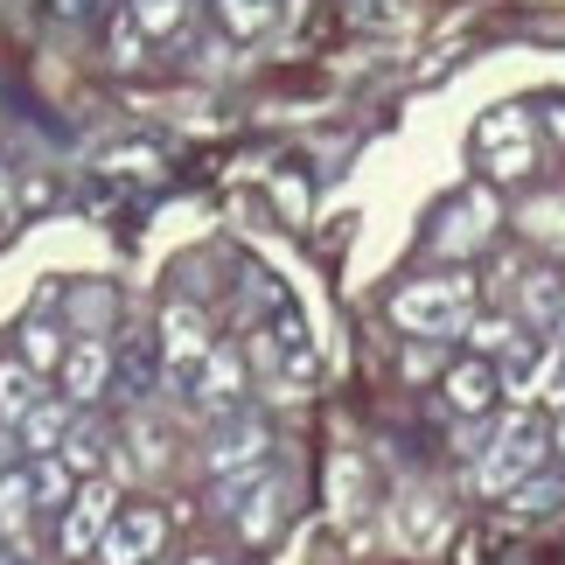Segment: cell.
<instances>
[{
	"instance_id": "31",
	"label": "cell",
	"mask_w": 565,
	"mask_h": 565,
	"mask_svg": "<svg viewBox=\"0 0 565 565\" xmlns=\"http://www.w3.org/2000/svg\"><path fill=\"white\" fill-rule=\"evenodd\" d=\"M0 565H14V558H0Z\"/></svg>"
},
{
	"instance_id": "27",
	"label": "cell",
	"mask_w": 565,
	"mask_h": 565,
	"mask_svg": "<svg viewBox=\"0 0 565 565\" xmlns=\"http://www.w3.org/2000/svg\"><path fill=\"white\" fill-rule=\"evenodd\" d=\"M510 495H516V510H552V495H558V482H537V475H531V482H516Z\"/></svg>"
},
{
	"instance_id": "25",
	"label": "cell",
	"mask_w": 565,
	"mask_h": 565,
	"mask_svg": "<svg viewBox=\"0 0 565 565\" xmlns=\"http://www.w3.org/2000/svg\"><path fill=\"white\" fill-rule=\"evenodd\" d=\"M113 63H119V71L147 63V35L134 29V14H119V21H113Z\"/></svg>"
},
{
	"instance_id": "4",
	"label": "cell",
	"mask_w": 565,
	"mask_h": 565,
	"mask_svg": "<svg viewBox=\"0 0 565 565\" xmlns=\"http://www.w3.org/2000/svg\"><path fill=\"white\" fill-rule=\"evenodd\" d=\"M175 391H182L189 419H231V412H245V356H237L231 342H210V356L195 363Z\"/></svg>"
},
{
	"instance_id": "9",
	"label": "cell",
	"mask_w": 565,
	"mask_h": 565,
	"mask_svg": "<svg viewBox=\"0 0 565 565\" xmlns=\"http://www.w3.org/2000/svg\"><path fill=\"white\" fill-rule=\"evenodd\" d=\"M161 537H168L161 510L134 503V510H119L113 524H105V537H98V565H154V558H161Z\"/></svg>"
},
{
	"instance_id": "15",
	"label": "cell",
	"mask_w": 565,
	"mask_h": 565,
	"mask_svg": "<svg viewBox=\"0 0 565 565\" xmlns=\"http://www.w3.org/2000/svg\"><path fill=\"white\" fill-rule=\"evenodd\" d=\"M71 405H50V398H42L35 412H29V419H21L14 433H21V454H63V440H71Z\"/></svg>"
},
{
	"instance_id": "28",
	"label": "cell",
	"mask_w": 565,
	"mask_h": 565,
	"mask_svg": "<svg viewBox=\"0 0 565 565\" xmlns=\"http://www.w3.org/2000/svg\"><path fill=\"white\" fill-rule=\"evenodd\" d=\"M8 468H21V433L0 419V475H8Z\"/></svg>"
},
{
	"instance_id": "18",
	"label": "cell",
	"mask_w": 565,
	"mask_h": 565,
	"mask_svg": "<svg viewBox=\"0 0 565 565\" xmlns=\"http://www.w3.org/2000/svg\"><path fill=\"white\" fill-rule=\"evenodd\" d=\"M524 315H531L545 335H558V321H565V279H558V273H531V279H524Z\"/></svg>"
},
{
	"instance_id": "32",
	"label": "cell",
	"mask_w": 565,
	"mask_h": 565,
	"mask_svg": "<svg viewBox=\"0 0 565 565\" xmlns=\"http://www.w3.org/2000/svg\"><path fill=\"white\" fill-rule=\"evenodd\" d=\"M203 565H210V558H203Z\"/></svg>"
},
{
	"instance_id": "17",
	"label": "cell",
	"mask_w": 565,
	"mask_h": 565,
	"mask_svg": "<svg viewBox=\"0 0 565 565\" xmlns=\"http://www.w3.org/2000/svg\"><path fill=\"white\" fill-rule=\"evenodd\" d=\"M29 516H35V489H29V468H8L0 475V531L14 537H29Z\"/></svg>"
},
{
	"instance_id": "11",
	"label": "cell",
	"mask_w": 565,
	"mask_h": 565,
	"mask_svg": "<svg viewBox=\"0 0 565 565\" xmlns=\"http://www.w3.org/2000/svg\"><path fill=\"white\" fill-rule=\"evenodd\" d=\"M489 231H495V195L489 189H468V195H454L447 216H440V231H433V245H440L447 258H461L475 245H489Z\"/></svg>"
},
{
	"instance_id": "7",
	"label": "cell",
	"mask_w": 565,
	"mask_h": 565,
	"mask_svg": "<svg viewBox=\"0 0 565 565\" xmlns=\"http://www.w3.org/2000/svg\"><path fill=\"white\" fill-rule=\"evenodd\" d=\"M113 516H119V495H113V482H84V489L71 495V503L56 510V552H63V558H92Z\"/></svg>"
},
{
	"instance_id": "12",
	"label": "cell",
	"mask_w": 565,
	"mask_h": 565,
	"mask_svg": "<svg viewBox=\"0 0 565 565\" xmlns=\"http://www.w3.org/2000/svg\"><path fill=\"white\" fill-rule=\"evenodd\" d=\"M56 371H63V391H71L77 405H92V398H105V384H113V350H105V335H77Z\"/></svg>"
},
{
	"instance_id": "30",
	"label": "cell",
	"mask_w": 565,
	"mask_h": 565,
	"mask_svg": "<svg viewBox=\"0 0 565 565\" xmlns=\"http://www.w3.org/2000/svg\"><path fill=\"white\" fill-rule=\"evenodd\" d=\"M552 447H558V454H565V426H558V440H552Z\"/></svg>"
},
{
	"instance_id": "23",
	"label": "cell",
	"mask_w": 565,
	"mask_h": 565,
	"mask_svg": "<svg viewBox=\"0 0 565 565\" xmlns=\"http://www.w3.org/2000/svg\"><path fill=\"white\" fill-rule=\"evenodd\" d=\"M524 231H531V237H552V245H558V237H565V195H537V203L524 210Z\"/></svg>"
},
{
	"instance_id": "29",
	"label": "cell",
	"mask_w": 565,
	"mask_h": 565,
	"mask_svg": "<svg viewBox=\"0 0 565 565\" xmlns=\"http://www.w3.org/2000/svg\"><path fill=\"white\" fill-rule=\"evenodd\" d=\"M552 134H558V140H565V98H558V105H552Z\"/></svg>"
},
{
	"instance_id": "14",
	"label": "cell",
	"mask_w": 565,
	"mask_h": 565,
	"mask_svg": "<svg viewBox=\"0 0 565 565\" xmlns=\"http://www.w3.org/2000/svg\"><path fill=\"white\" fill-rule=\"evenodd\" d=\"M495 391H503V377H495L489 363H461V371H447V405L461 412V419H482V412L495 405Z\"/></svg>"
},
{
	"instance_id": "16",
	"label": "cell",
	"mask_w": 565,
	"mask_h": 565,
	"mask_svg": "<svg viewBox=\"0 0 565 565\" xmlns=\"http://www.w3.org/2000/svg\"><path fill=\"white\" fill-rule=\"evenodd\" d=\"M42 405V371L35 363H0V419L21 426Z\"/></svg>"
},
{
	"instance_id": "2",
	"label": "cell",
	"mask_w": 565,
	"mask_h": 565,
	"mask_svg": "<svg viewBox=\"0 0 565 565\" xmlns=\"http://www.w3.org/2000/svg\"><path fill=\"white\" fill-rule=\"evenodd\" d=\"M391 321H398L405 335H461L475 321V279H412V287H398V300H391Z\"/></svg>"
},
{
	"instance_id": "5",
	"label": "cell",
	"mask_w": 565,
	"mask_h": 565,
	"mask_svg": "<svg viewBox=\"0 0 565 565\" xmlns=\"http://www.w3.org/2000/svg\"><path fill=\"white\" fill-rule=\"evenodd\" d=\"M475 154H482V168L495 182H524L537 168V134H531L524 105H495V113H482V126H475Z\"/></svg>"
},
{
	"instance_id": "21",
	"label": "cell",
	"mask_w": 565,
	"mask_h": 565,
	"mask_svg": "<svg viewBox=\"0 0 565 565\" xmlns=\"http://www.w3.org/2000/svg\"><path fill=\"white\" fill-rule=\"evenodd\" d=\"M216 14H224V29H231V35H266L273 0H216Z\"/></svg>"
},
{
	"instance_id": "22",
	"label": "cell",
	"mask_w": 565,
	"mask_h": 565,
	"mask_svg": "<svg viewBox=\"0 0 565 565\" xmlns=\"http://www.w3.org/2000/svg\"><path fill=\"white\" fill-rule=\"evenodd\" d=\"M71 315H77V335H105V321H113V294H105V287H84L71 300Z\"/></svg>"
},
{
	"instance_id": "3",
	"label": "cell",
	"mask_w": 565,
	"mask_h": 565,
	"mask_svg": "<svg viewBox=\"0 0 565 565\" xmlns=\"http://www.w3.org/2000/svg\"><path fill=\"white\" fill-rule=\"evenodd\" d=\"M216 503H224V516L237 524L245 545H266V537L279 531V516H287V482H279L273 468L224 475V482H216Z\"/></svg>"
},
{
	"instance_id": "19",
	"label": "cell",
	"mask_w": 565,
	"mask_h": 565,
	"mask_svg": "<svg viewBox=\"0 0 565 565\" xmlns=\"http://www.w3.org/2000/svg\"><path fill=\"white\" fill-rule=\"evenodd\" d=\"M126 14H134V29L147 42H161V35H175L189 21V0H126Z\"/></svg>"
},
{
	"instance_id": "8",
	"label": "cell",
	"mask_w": 565,
	"mask_h": 565,
	"mask_svg": "<svg viewBox=\"0 0 565 565\" xmlns=\"http://www.w3.org/2000/svg\"><path fill=\"white\" fill-rule=\"evenodd\" d=\"M266 447H273V433L245 419V412H231V419H210V447H203V468L224 482V475H252V468H266Z\"/></svg>"
},
{
	"instance_id": "10",
	"label": "cell",
	"mask_w": 565,
	"mask_h": 565,
	"mask_svg": "<svg viewBox=\"0 0 565 565\" xmlns=\"http://www.w3.org/2000/svg\"><path fill=\"white\" fill-rule=\"evenodd\" d=\"M203 356H210V321H203V308L168 300V308H161V363H168V377L182 384Z\"/></svg>"
},
{
	"instance_id": "6",
	"label": "cell",
	"mask_w": 565,
	"mask_h": 565,
	"mask_svg": "<svg viewBox=\"0 0 565 565\" xmlns=\"http://www.w3.org/2000/svg\"><path fill=\"white\" fill-rule=\"evenodd\" d=\"M252 363H258V384H266L273 398H300V391L315 384V350H308V329H300L294 315H279L273 329L252 342Z\"/></svg>"
},
{
	"instance_id": "13",
	"label": "cell",
	"mask_w": 565,
	"mask_h": 565,
	"mask_svg": "<svg viewBox=\"0 0 565 565\" xmlns=\"http://www.w3.org/2000/svg\"><path fill=\"white\" fill-rule=\"evenodd\" d=\"M126 475H161L168 468V426L154 419V412H134L126 419V454H119Z\"/></svg>"
},
{
	"instance_id": "24",
	"label": "cell",
	"mask_w": 565,
	"mask_h": 565,
	"mask_svg": "<svg viewBox=\"0 0 565 565\" xmlns=\"http://www.w3.org/2000/svg\"><path fill=\"white\" fill-rule=\"evenodd\" d=\"M468 342H475L482 356H510V350H516L524 335H516L510 321H468Z\"/></svg>"
},
{
	"instance_id": "26",
	"label": "cell",
	"mask_w": 565,
	"mask_h": 565,
	"mask_svg": "<svg viewBox=\"0 0 565 565\" xmlns=\"http://www.w3.org/2000/svg\"><path fill=\"white\" fill-rule=\"evenodd\" d=\"M29 363H35V371H50V363H63V342H56V329H42V321L29 329Z\"/></svg>"
},
{
	"instance_id": "20",
	"label": "cell",
	"mask_w": 565,
	"mask_h": 565,
	"mask_svg": "<svg viewBox=\"0 0 565 565\" xmlns=\"http://www.w3.org/2000/svg\"><path fill=\"white\" fill-rule=\"evenodd\" d=\"M105 447H113V433L84 419V426H71V440H63V461H71V475H92L105 461Z\"/></svg>"
},
{
	"instance_id": "1",
	"label": "cell",
	"mask_w": 565,
	"mask_h": 565,
	"mask_svg": "<svg viewBox=\"0 0 565 565\" xmlns=\"http://www.w3.org/2000/svg\"><path fill=\"white\" fill-rule=\"evenodd\" d=\"M545 454H552V433L537 412L516 405L503 426L489 433V447H482V461H475V482H482L489 495H510L516 482H531L537 468H545Z\"/></svg>"
}]
</instances>
